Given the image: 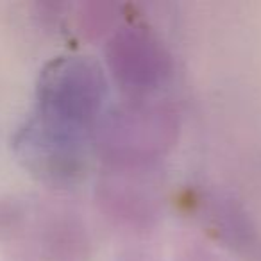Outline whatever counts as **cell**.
<instances>
[{"label":"cell","instance_id":"cell-1","mask_svg":"<svg viewBox=\"0 0 261 261\" xmlns=\"http://www.w3.org/2000/svg\"><path fill=\"white\" fill-rule=\"evenodd\" d=\"M97 100V83L86 65L54 63L43 73L38 106L16 142L25 163L56 177L72 172Z\"/></svg>","mask_w":261,"mask_h":261}]
</instances>
